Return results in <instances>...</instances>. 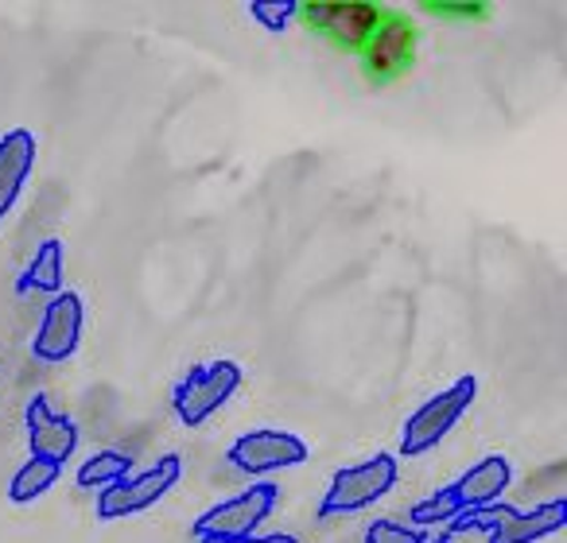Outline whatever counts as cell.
<instances>
[{"instance_id": "obj_1", "label": "cell", "mask_w": 567, "mask_h": 543, "mask_svg": "<svg viewBox=\"0 0 567 543\" xmlns=\"http://www.w3.org/2000/svg\"><path fill=\"white\" fill-rule=\"evenodd\" d=\"M509 481H513L509 458H502V455L482 458V462H474L458 481H451V485L435 489L432 497H424V501L412 504V509H409V528H424V532L432 524L447 528L451 520L463 516V512L497 504L505 489H509Z\"/></svg>"}, {"instance_id": "obj_2", "label": "cell", "mask_w": 567, "mask_h": 543, "mask_svg": "<svg viewBox=\"0 0 567 543\" xmlns=\"http://www.w3.org/2000/svg\"><path fill=\"white\" fill-rule=\"evenodd\" d=\"M474 396H478V377L466 373V377H458L451 388H443V393H435L427 404H420V408L404 419V431H401L404 455L409 458L427 455L432 447H440V442L455 431L458 419L466 416V408L474 404Z\"/></svg>"}, {"instance_id": "obj_3", "label": "cell", "mask_w": 567, "mask_h": 543, "mask_svg": "<svg viewBox=\"0 0 567 543\" xmlns=\"http://www.w3.org/2000/svg\"><path fill=\"white\" fill-rule=\"evenodd\" d=\"M276 501H280V489L272 481H252L237 497L198 512L190 532H195V540H241V535H257V528L272 516Z\"/></svg>"}, {"instance_id": "obj_4", "label": "cell", "mask_w": 567, "mask_h": 543, "mask_svg": "<svg viewBox=\"0 0 567 543\" xmlns=\"http://www.w3.org/2000/svg\"><path fill=\"white\" fill-rule=\"evenodd\" d=\"M237 388H241V365L229 362V357H218V362H210V365H195V369L175 385L172 408L183 427H198V424H206L221 404L234 400Z\"/></svg>"}, {"instance_id": "obj_5", "label": "cell", "mask_w": 567, "mask_h": 543, "mask_svg": "<svg viewBox=\"0 0 567 543\" xmlns=\"http://www.w3.org/2000/svg\"><path fill=\"white\" fill-rule=\"evenodd\" d=\"M183 478L179 455H164L141 473H128V478L113 481L97 493V520H121L136 516V512L152 509L156 501H164Z\"/></svg>"}, {"instance_id": "obj_6", "label": "cell", "mask_w": 567, "mask_h": 543, "mask_svg": "<svg viewBox=\"0 0 567 543\" xmlns=\"http://www.w3.org/2000/svg\"><path fill=\"white\" fill-rule=\"evenodd\" d=\"M396 485V458L378 450L373 458L358 466H347L331 478V489L319 501V516H350V512L365 509V504L381 501L385 493H393Z\"/></svg>"}, {"instance_id": "obj_7", "label": "cell", "mask_w": 567, "mask_h": 543, "mask_svg": "<svg viewBox=\"0 0 567 543\" xmlns=\"http://www.w3.org/2000/svg\"><path fill=\"white\" fill-rule=\"evenodd\" d=\"M381 17L385 12L370 0H308V4H300L303 24L339 51H362Z\"/></svg>"}, {"instance_id": "obj_8", "label": "cell", "mask_w": 567, "mask_h": 543, "mask_svg": "<svg viewBox=\"0 0 567 543\" xmlns=\"http://www.w3.org/2000/svg\"><path fill=\"white\" fill-rule=\"evenodd\" d=\"M362 55V71L373 86H389L396 82L416 59V24L401 12H385L381 24L373 28V35L365 40Z\"/></svg>"}, {"instance_id": "obj_9", "label": "cell", "mask_w": 567, "mask_h": 543, "mask_svg": "<svg viewBox=\"0 0 567 543\" xmlns=\"http://www.w3.org/2000/svg\"><path fill=\"white\" fill-rule=\"evenodd\" d=\"M308 442L300 435L288 431H249L241 439H234V447L226 450V462L245 478H265V473L288 470V466L308 462Z\"/></svg>"}, {"instance_id": "obj_10", "label": "cell", "mask_w": 567, "mask_h": 543, "mask_svg": "<svg viewBox=\"0 0 567 543\" xmlns=\"http://www.w3.org/2000/svg\"><path fill=\"white\" fill-rule=\"evenodd\" d=\"M82 323H86L82 295L79 292H59L55 300L43 307L40 331H35V338H32V354L48 365L74 357L79 354V342H82Z\"/></svg>"}, {"instance_id": "obj_11", "label": "cell", "mask_w": 567, "mask_h": 543, "mask_svg": "<svg viewBox=\"0 0 567 543\" xmlns=\"http://www.w3.org/2000/svg\"><path fill=\"white\" fill-rule=\"evenodd\" d=\"M24 424H28V450H32V458L63 466L66 458L74 455V447H79V427H74V419L59 416L43 393H35L32 400H28Z\"/></svg>"}, {"instance_id": "obj_12", "label": "cell", "mask_w": 567, "mask_h": 543, "mask_svg": "<svg viewBox=\"0 0 567 543\" xmlns=\"http://www.w3.org/2000/svg\"><path fill=\"white\" fill-rule=\"evenodd\" d=\"M567 524V501H544L536 509H505V516L486 532V543H536Z\"/></svg>"}, {"instance_id": "obj_13", "label": "cell", "mask_w": 567, "mask_h": 543, "mask_svg": "<svg viewBox=\"0 0 567 543\" xmlns=\"http://www.w3.org/2000/svg\"><path fill=\"white\" fill-rule=\"evenodd\" d=\"M35 167V136L28 128H12L0 136V221L20 202L28 175Z\"/></svg>"}, {"instance_id": "obj_14", "label": "cell", "mask_w": 567, "mask_h": 543, "mask_svg": "<svg viewBox=\"0 0 567 543\" xmlns=\"http://www.w3.org/2000/svg\"><path fill=\"white\" fill-rule=\"evenodd\" d=\"M17 292L20 295H59L63 292V241L59 237H51V241H43L40 249H35L32 264L24 268V276L17 280Z\"/></svg>"}, {"instance_id": "obj_15", "label": "cell", "mask_w": 567, "mask_h": 543, "mask_svg": "<svg viewBox=\"0 0 567 543\" xmlns=\"http://www.w3.org/2000/svg\"><path fill=\"white\" fill-rule=\"evenodd\" d=\"M128 473H133V458L125 450H97L94 458H86L79 466V489H97L102 493L105 485L128 478Z\"/></svg>"}, {"instance_id": "obj_16", "label": "cell", "mask_w": 567, "mask_h": 543, "mask_svg": "<svg viewBox=\"0 0 567 543\" xmlns=\"http://www.w3.org/2000/svg\"><path fill=\"white\" fill-rule=\"evenodd\" d=\"M59 473H63V466L43 462V458H28V462L20 466L17 473H12V481H9V497H12V501H17V504L35 501V497H43L51 485H55Z\"/></svg>"}, {"instance_id": "obj_17", "label": "cell", "mask_w": 567, "mask_h": 543, "mask_svg": "<svg viewBox=\"0 0 567 543\" xmlns=\"http://www.w3.org/2000/svg\"><path fill=\"white\" fill-rule=\"evenodd\" d=\"M249 17L268 32H288V24L300 17V4L296 0H252Z\"/></svg>"}, {"instance_id": "obj_18", "label": "cell", "mask_w": 567, "mask_h": 543, "mask_svg": "<svg viewBox=\"0 0 567 543\" xmlns=\"http://www.w3.org/2000/svg\"><path fill=\"white\" fill-rule=\"evenodd\" d=\"M365 543H427V532L424 528L396 524V520H373L365 528Z\"/></svg>"}, {"instance_id": "obj_19", "label": "cell", "mask_w": 567, "mask_h": 543, "mask_svg": "<svg viewBox=\"0 0 567 543\" xmlns=\"http://www.w3.org/2000/svg\"><path fill=\"white\" fill-rule=\"evenodd\" d=\"M432 12H443V17L451 20H478L482 12H486V4H451V0H443V4H427Z\"/></svg>"}, {"instance_id": "obj_20", "label": "cell", "mask_w": 567, "mask_h": 543, "mask_svg": "<svg viewBox=\"0 0 567 543\" xmlns=\"http://www.w3.org/2000/svg\"><path fill=\"white\" fill-rule=\"evenodd\" d=\"M198 543H300L288 532H268V535H241V540H198Z\"/></svg>"}, {"instance_id": "obj_21", "label": "cell", "mask_w": 567, "mask_h": 543, "mask_svg": "<svg viewBox=\"0 0 567 543\" xmlns=\"http://www.w3.org/2000/svg\"><path fill=\"white\" fill-rule=\"evenodd\" d=\"M427 543H455V540L447 532H440V535H427Z\"/></svg>"}]
</instances>
